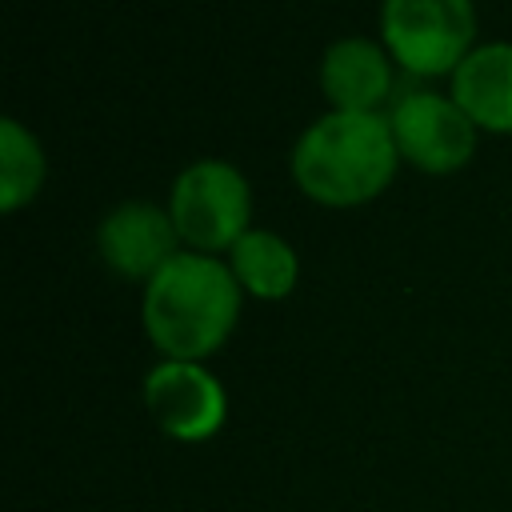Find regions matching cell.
<instances>
[{
	"mask_svg": "<svg viewBox=\"0 0 512 512\" xmlns=\"http://www.w3.org/2000/svg\"><path fill=\"white\" fill-rule=\"evenodd\" d=\"M240 304L244 288L236 284L228 260L184 248L144 284L140 320L164 360L204 364L236 332Z\"/></svg>",
	"mask_w": 512,
	"mask_h": 512,
	"instance_id": "6da1fadb",
	"label": "cell"
},
{
	"mask_svg": "<svg viewBox=\"0 0 512 512\" xmlns=\"http://www.w3.org/2000/svg\"><path fill=\"white\" fill-rule=\"evenodd\" d=\"M316 76L332 112H380L396 84V60L380 40L340 36L324 48Z\"/></svg>",
	"mask_w": 512,
	"mask_h": 512,
	"instance_id": "ba28073f",
	"label": "cell"
},
{
	"mask_svg": "<svg viewBox=\"0 0 512 512\" xmlns=\"http://www.w3.org/2000/svg\"><path fill=\"white\" fill-rule=\"evenodd\" d=\"M44 176H48V160L36 132L16 116H4L0 120V208L20 212L24 204H32L44 188Z\"/></svg>",
	"mask_w": 512,
	"mask_h": 512,
	"instance_id": "8fae6325",
	"label": "cell"
},
{
	"mask_svg": "<svg viewBox=\"0 0 512 512\" xmlns=\"http://www.w3.org/2000/svg\"><path fill=\"white\" fill-rule=\"evenodd\" d=\"M400 164L388 112H324L300 132L288 156L296 188L324 208L372 204Z\"/></svg>",
	"mask_w": 512,
	"mask_h": 512,
	"instance_id": "7a4b0ae2",
	"label": "cell"
},
{
	"mask_svg": "<svg viewBox=\"0 0 512 512\" xmlns=\"http://www.w3.org/2000/svg\"><path fill=\"white\" fill-rule=\"evenodd\" d=\"M236 284L244 288V296H256V300H284L292 296L296 280H300V256L296 248L272 232V228H248L232 252L224 256Z\"/></svg>",
	"mask_w": 512,
	"mask_h": 512,
	"instance_id": "30bf717a",
	"label": "cell"
},
{
	"mask_svg": "<svg viewBox=\"0 0 512 512\" xmlns=\"http://www.w3.org/2000/svg\"><path fill=\"white\" fill-rule=\"evenodd\" d=\"M392 140L404 164L428 172V176H448L460 172L476 156L480 128L468 120V112L432 88H416L392 100L388 108Z\"/></svg>",
	"mask_w": 512,
	"mask_h": 512,
	"instance_id": "5b68a950",
	"label": "cell"
},
{
	"mask_svg": "<svg viewBox=\"0 0 512 512\" xmlns=\"http://www.w3.org/2000/svg\"><path fill=\"white\" fill-rule=\"evenodd\" d=\"M448 96L480 132L512 136V40L476 44L452 72Z\"/></svg>",
	"mask_w": 512,
	"mask_h": 512,
	"instance_id": "9c48e42d",
	"label": "cell"
},
{
	"mask_svg": "<svg viewBox=\"0 0 512 512\" xmlns=\"http://www.w3.org/2000/svg\"><path fill=\"white\" fill-rule=\"evenodd\" d=\"M168 216L180 244L204 256H228L252 228V184L232 160H192L168 192Z\"/></svg>",
	"mask_w": 512,
	"mask_h": 512,
	"instance_id": "3957f363",
	"label": "cell"
},
{
	"mask_svg": "<svg viewBox=\"0 0 512 512\" xmlns=\"http://www.w3.org/2000/svg\"><path fill=\"white\" fill-rule=\"evenodd\" d=\"M380 44L408 76L436 80L476 48L472 0H380Z\"/></svg>",
	"mask_w": 512,
	"mask_h": 512,
	"instance_id": "277c9868",
	"label": "cell"
},
{
	"mask_svg": "<svg viewBox=\"0 0 512 512\" xmlns=\"http://www.w3.org/2000/svg\"><path fill=\"white\" fill-rule=\"evenodd\" d=\"M96 252L120 280H152L180 248L168 208L152 200H124L96 224Z\"/></svg>",
	"mask_w": 512,
	"mask_h": 512,
	"instance_id": "52a82bcc",
	"label": "cell"
},
{
	"mask_svg": "<svg viewBox=\"0 0 512 512\" xmlns=\"http://www.w3.org/2000/svg\"><path fill=\"white\" fill-rule=\"evenodd\" d=\"M144 408L168 440L204 444L228 420V392L196 360H160L144 376Z\"/></svg>",
	"mask_w": 512,
	"mask_h": 512,
	"instance_id": "8992f818",
	"label": "cell"
}]
</instances>
